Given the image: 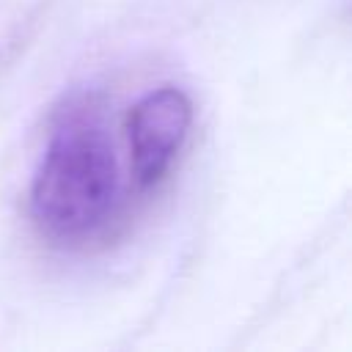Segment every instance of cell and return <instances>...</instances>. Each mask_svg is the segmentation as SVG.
<instances>
[{
    "label": "cell",
    "mask_w": 352,
    "mask_h": 352,
    "mask_svg": "<svg viewBox=\"0 0 352 352\" xmlns=\"http://www.w3.org/2000/svg\"><path fill=\"white\" fill-rule=\"evenodd\" d=\"M28 209L36 231L60 248H88L118 223L124 184L96 96H72L55 113Z\"/></svg>",
    "instance_id": "obj_1"
},
{
    "label": "cell",
    "mask_w": 352,
    "mask_h": 352,
    "mask_svg": "<svg viewBox=\"0 0 352 352\" xmlns=\"http://www.w3.org/2000/svg\"><path fill=\"white\" fill-rule=\"evenodd\" d=\"M192 126V102L179 85L143 94L126 116L132 176L140 190L157 187L179 160Z\"/></svg>",
    "instance_id": "obj_2"
}]
</instances>
